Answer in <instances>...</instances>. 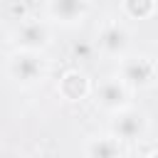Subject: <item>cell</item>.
Here are the masks:
<instances>
[{
  "instance_id": "cell-7",
  "label": "cell",
  "mask_w": 158,
  "mask_h": 158,
  "mask_svg": "<svg viewBox=\"0 0 158 158\" xmlns=\"http://www.w3.org/2000/svg\"><path fill=\"white\" fill-rule=\"evenodd\" d=\"M91 94H94L96 109H101L104 114H114L131 104V89L116 74H111V77L101 79L96 86H91Z\"/></svg>"
},
{
  "instance_id": "cell-10",
  "label": "cell",
  "mask_w": 158,
  "mask_h": 158,
  "mask_svg": "<svg viewBox=\"0 0 158 158\" xmlns=\"http://www.w3.org/2000/svg\"><path fill=\"white\" fill-rule=\"evenodd\" d=\"M121 12L128 20H148L156 12V0H121Z\"/></svg>"
},
{
  "instance_id": "cell-5",
  "label": "cell",
  "mask_w": 158,
  "mask_h": 158,
  "mask_svg": "<svg viewBox=\"0 0 158 158\" xmlns=\"http://www.w3.org/2000/svg\"><path fill=\"white\" fill-rule=\"evenodd\" d=\"M133 35L126 22L121 20H104L96 30V49L106 59H121L131 52Z\"/></svg>"
},
{
  "instance_id": "cell-9",
  "label": "cell",
  "mask_w": 158,
  "mask_h": 158,
  "mask_svg": "<svg viewBox=\"0 0 158 158\" xmlns=\"http://www.w3.org/2000/svg\"><path fill=\"white\" fill-rule=\"evenodd\" d=\"M81 158H126V148L111 133H91L81 143Z\"/></svg>"
},
{
  "instance_id": "cell-2",
  "label": "cell",
  "mask_w": 158,
  "mask_h": 158,
  "mask_svg": "<svg viewBox=\"0 0 158 158\" xmlns=\"http://www.w3.org/2000/svg\"><path fill=\"white\" fill-rule=\"evenodd\" d=\"M116 77L131 89V91H143V89H153L156 86V59L146 52H128L121 59H116Z\"/></svg>"
},
{
  "instance_id": "cell-4",
  "label": "cell",
  "mask_w": 158,
  "mask_h": 158,
  "mask_svg": "<svg viewBox=\"0 0 158 158\" xmlns=\"http://www.w3.org/2000/svg\"><path fill=\"white\" fill-rule=\"evenodd\" d=\"M151 121L141 109H133L131 104L109 114V133L118 138L121 143H136L148 136Z\"/></svg>"
},
{
  "instance_id": "cell-8",
  "label": "cell",
  "mask_w": 158,
  "mask_h": 158,
  "mask_svg": "<svg viewBox=\"0 0 158 158\" xmlns=\"http://www.w3.org/2000/svg\"><path fill=\"white\" fill-rule=\"evenodd\" d=\"M91 79L86 72L81 69H67L59 81H57V94L69 101V104H77V101H84L86 96H91Z\"/></svg>"
},
{
  "instance_id": "cell-1",
  "label": "cell",
  "mask_w": 158,
  "mask_h": 158,
  "mask_svg": "<svg viewBox=\"0 0 158 158\" xmlns=\"http://www.w3.org/2000/svg\"><path fill=\"white\" fill-rule=\"evenodd\" d=\"M7 79L20 89H35L49 77V59L44 52L32 49H12L5 59Z\"/></svg>"
},
{
  "instance_id": "cell-3",
  "label": "cell",
  "mask_w": 158,
  "mask_h": 158,
  "mask_svg": "<svg viewBox=\"0 0 158 158\" xmlns=\"http://www.w3.org/2000/svg\"><path fill=\"white\" fill-rule=\"evenodd\" d=\"M10 44L15 49H32V52H44L52 47L54 42V27L49 20H40V17H30L17 22L10 30Z\"/></svg>"
},
{
  "instance_id": "cell-6",
  "label": "cell",
  "mask_w": 158,
  "mask_h": 158,
  "mask_svg": "<svg viewBox=\"0 0 158 158\" xmlns=\"http://www.w3.org/2000/svg\"><path fill=\"white\" fill-rule=\"evenodd\" d=\"M91 12V0H44V15L52 25L79 27Z\"/></svg>"
},
{
  "instance_id": "cell-11",
  "label": "cell",
  "mask_w": 158,
  "mask_h": 158,
  "mask_svg": "<svg viewBox=\"0 0 158 158\" xmlns=\"http://www.w3.org/2000/svg\"><path fill=\"white\" fill-rule=\"evenodd\" d=\"M143 158H158V151H156V148H151V151H148Z\"/></svg>"
}]
</instances>
